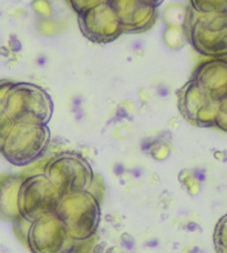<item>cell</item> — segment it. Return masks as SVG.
<instances>
[{"label":"cell","instance_id":"cell-14","mask_svg":"<svg viewBox=\"0 0 227 253\" xmlns=\"http://www.w3.org/2000/svg\"><path fill=\"white\" fill-rule=\"evenodd\" d=\"M4 99H0V153L3 147V143L6 141L7 135L10 132L12 126L15 125L13 120L9 117L8 112L4 108Z\"/></svg>","mask_w":227,"mask_h":253},{"label":"cell","instance_id":"cell-3","mask_svg":"<svg viewBox=\"0 0 227 253\" xmlns=\"http://www.w3.org/2000/svg\"><path fill=\"white\" fill-rule=\"evenodd\" d=\"M50 141L47 125L16 123L1 149V155L15 166H28L42 156Z\"/></svg>","mask_w":227,"mask_h":253},{"label":"cell","instance_id":"cell-1","mask_svg":"<svg viewBox=\"0 0 227 253\" xmlns=\"http://www.w3.org/2000/svg\"><path fill=\"white\" fill-rule=\"evenodd\" d=\"M100 203L89 191L62 194L54 213L78 241L93 238L100 221Z\"/></svg>","mask_w":227,"mask_h":253},{"label":"cell","instance_id":"cell-12","mask_svg":"<svg viewBox=\"0 0 227 253\" xmlns=\"http://www.w3.org/2000/svg\"><path fill=\"white\" fill-rule=\"evenodd\" d=\"M188 7L181 3H173L167 7L163 12V20L166 26L183 27L186 18Z\"/></svg>","mask_w":227,"mask_h":253},{"label":"cell","instance_id":"cell-16","mask_svg":"<svg viewBox=\"0 0 227 253\" xmlns=\"http://www.w3.org/2000/svg\"><path fill=\"white\" fill-rule=\"evenodd\" d=\"M13 224V231H15L17 238L26 245L27 239H28V234L30 231L31 225H33V221L24 218V216H19V218L12 221Z\"/></svg>","mask_w":227,"mask_h":253},{"label":"cell","instance_id":"cell-17","mask_svg":"<svg viewBox=\"0 0 227 253\" xmlns=\"http://www.w3.org/2000/svg\"><path fill=\"white\" fill-rule=\"evenodd\" d=\"M31 9L40 19H50L52 17V6L49 0H33Z\"/></svg>","mask_w":227,"mask_h":253},{"label":"cell","instance_id":"cell-20","mask_svg":"<svg viewBox=\"0 0 227 253\" xmlns=\"http://www.w3.org/2000/svg\"><path fill=\"white\" fill-rule=\"evenodd\" d=\"M150 1H151V2H153L154 4H155V6H160V4L163 2V1H164V0H150Z\"/></svg>","mask_w":227,"mask_h":253},{"label":"cell","instance_id":"cell-7","mask_svg":"<svg viewBox=\"0 0 227 253\" xmlns=\"http://www.w3.org/2000/svg\"><path fill=\"white\" fill-rule=\"evenodd\" d=\"M76 16L81 33L91 42L110 43L123 35L119 18L108 1L99 3Z\"/></svg>","mask_w":227,"mask_h":253},{"label":"cell","instance_id":"cell-11","mask_svg":"<svg viewBox=\"0 0 227 253\" xmlns=\"http://www.w3.org/2000/svg\"><path fill=\"white\" fill-rule=\"evenodd\" d=\"M163 40L172 50H180L188 42L183 27L174 26H166L164 33H163Z\"/></svg>","mask_w":227,"mask_h":253},{"label":"cell","instance_id":"cell-13","mask_svg":"<svg viewBox=\"0 0 227 253\" xmlns=\"http://www.w3.org/2000/svg\"><path fill=\"white\" fill-rule=\"evenodd\" d=\"M172 152L171 144L165 139L157 138L149 143L148 153L154 160L164 161L170 157Z\"/></svg>","mask_w":227,"mask_h":253},{"label":"cell","instance_id":"cell-2","mask_svg":"<svg viewBox=\"0 0 227 253\" xmlns=\"http://www.w3.org/2000/svg\"><path fill=\"white\" fill-rule=\"evenodd\" d=\"M3 103L15 124L47 125L52 115L51 98L41 87L34 84L13 83Z\"/></svg>","mask_w":227,"mask_h":253},{"label":"cell","instance_id":"cell-15","mask_svg":"<svg viewBox=\"0 0 227 253\" xmlns=\"http://www.w3.org/2000/svg\"><path fill=\"white\" fill-rule=\"evenodd\" d=\"M179 180L182 186L190 196H196L201 191V183L193 174L192 171L182 170L179 174Z\"/></svg>","mask_w":227,"mask_h":253},{"label":"cell","instance_id":"cell-4","mask_svg":"<svg viewBox=\"0 0 227 253\" xmlns=\"http://www.w3.org/2000/svg\"><path fill=\"white\" fill-rule=\"evenodd\" d=\"M43 174L60 194L87 191L93 171L83 157L63 152L44 162Z\"/></svg>","mask_w":227,"mask_h":253},{"label":"cell","instance_id":"cell-10","mask_svg":"<svg viewBox=\"0 0 227 253\" xmlns=\"http://www.w3.org/2000/svg\"><path fill=\"white\" fill-rule=\"evenodd\" d=\"M208 101H210L208 97L192 80H189L179 90L180 110L184 118L190 124L195 123L196 117Z\"/></svg>","mask_w":227,"mask_h":253},{"label":"cell","instance_id":"cell-18","mask_svg":"<svg viewBox=\"0 0 227 253\" xmlns=\"http://www.w3.org/2000/svg\"><path fill=\"white\" fill-rule=\"evenodd\" d=\"M104 1H107V0H67V3L76 15H79V13Z\"/></svg>","mask_w":227,"mask_h":253},{"label":"cell","instance_id":"cell-9","mask_svg":"<svg viewBox=\"0 0 227 253\" xmlns=\"http://www.w3.org/2000/svg\"><path fill=\"white\" fill-rule=\"evenodd\" d=\"M26 179L24 173L0 175V219L15 221L19 218V193Z\"/></svg>","mask_w":227,"mask_h":253},{"label":"cell","instance_id":"cell-6","mask_svg":"<svg viewBox=\"0 0 227 253\" xmlns=\"http://www.w3.org/2000/svg\"><path fill=\"white\" fill-rule=\"evenodd\" d=\"M61 194L44 174L26 175L19 193L20 215L30 221L54 213Z\"/></svg>","mask_w":227,"mask_h":253},{"label":"cell","instance_id":"cell-19","mask_svg":"<svg viewBox=\"0 0 227 253\" xmlns=\"http://www.w3.org/2000/svg\"><path fill=\"white\" fill-rule=\"evenodd\" d=\"M36 22H37V28L44 36L56 35L59 31V25L56 21L52 20L51 18L50 19H40V18H37V21Z\"/></svg>","mask_w":227,"mask_h":253},{"label":"cell","instance_id":"cell-5","mask_svg":"<svg viewBox=\"0 0 227 253\" xmlns=\"http://www.w3.org/2000/svg\"><path fill=\"white\" fill-rule=\"evenodd\" d=\"M76 245V241L56 213L35 220L26 243L33 253H72Z\"/></svg>","mask_w":227,"mask_h":253},{"label":"cell","instance_id":"cell-8","mask_svg":"<svg viewBox=\"0 0 227 253\" xmlns=\"http://www.w3.org/2000/svg\"><path fill=\"white\" fill-rule=\"evenodd\" d=\"M121 22L123 34H142L155 25L157 6L150 0H107Z\"/></svg>","mask_w":227,"mask_h":253}]
</instances>
